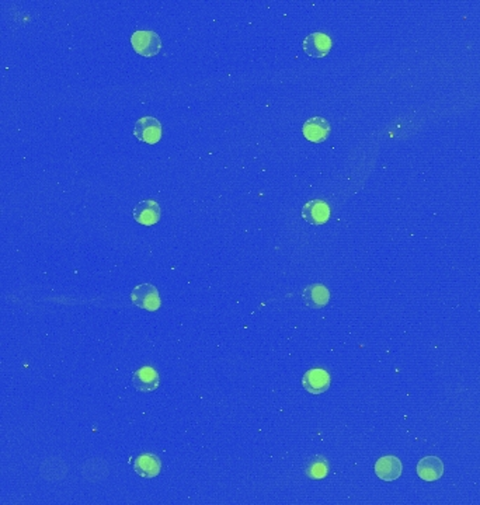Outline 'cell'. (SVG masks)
<instances>
[{
    "mask_svg": "<svg viewBox=\"0 0 480 505\" xmlns=\"http://www.w3.org/2000/svg\"><path fill=\"white\" fill-rule=\"evenodd\" d=\"M131 44L135 52L145 56V58L157 55L162 49V38L155 31L148 30L135 31L131 35Z\"/></svg>",
    "mask_w": 480,
    "mask_h": 505,
    "instance_id": "6da1fadb",
    "label": "cell"
},
{
    "mask_svg": "<svg viewBox=\"0 0 480 505\" xmlns=\"http://www.w3.org/2000/svg\"><path fill=\"white\" fill-rule=\"evenodd\" d=\"M162 134L163 127L155 117H142L135 123L134 135L141 142L155 145L160 141Z\"/></svg>",
    "mask_w": 480,
    "mask_h": 505,
    "instance_id": "7a4b0ae2",
    "label": "cell"
},
{
    "mask_svg": "<svg viewBox=\"0 0 480 505\" xmlns=\"http://www.w3.org/2000/svg\"><path fill=\"white\" fill-rule=\"evenodd\" d=\"M131 301L135 306L149 312H156L160 308L159 292L151 284H141L135 287L131 292Z\"/></svg>",
    "mask_w": 480,
    "mask_h": 505,
    "instance_id": "3957f363",
    "label": "cell"
},
{
    "mask_svg": "<svg viewBox=\"0 0 480 505\" xmlns=\"http://www.w3.org/2000/svg\"><path fill=\"white\" fill-rule=\"evenodd\" d=\"M330 383H332L330 373L322 368L309 369L308 372H305L302 378L304 389L315 396L325 393L330 387Z\"/></svg>",
    "mask_w": 480,
    "mask_h": 505,
    "instance_id": "277c9868",
    "label": "cell"
},
{
    "mask_svg": "<svg viewBox=\"0 0 480 505\" xmlns=\"http://www.w3.org/2000/svg\"><path fill=\"white\" fill-rule=\"evenodd\" d=\"M332 48L333 41L325 33H312L304 39V51L311 58H325Z\"/></svg>",
    "mask_w": 480,
    "mask_h": 505,
    "instance_id": "5b68a950",
    "label": "cell"
},
{
    "mask_svg": "<svg viewBox=\"0 0 480 505\" xmlns=\"http://www.w3.org/2000/svg\"><path fill=\"white\" fill-rule=\"evenodd\" d=\"M132 216L144 227H152L160 219V205L153 200H144L134 206Z\"/></svg>",
    "mask_w": 480,
    "mask_h": 505,
    "instance_id": "8992f818",
    "label": "cell"
},
{
    "mask_svg": "<svg viewBox=\"0 0 480 505\" xmlns=\"http://www.w3.org/2000/svg\"><path fill=\"white\" fill-rule=\"evenodd\" d=\"M330 215V206L323 200H311L302 206V218L311 224H325Z\"/></svg>",
    "mask_w": 480,
    "mask_h": 505,
    "instance_id": "52a82bcc",
    "label": "cell"
},
{
    "mask_svg": "<svg viewBox=\"0 0 480 505\" xmlns=\"http://www.w3.org/2000/svg\"><path fill=\"white\" fill-rule=\"evenodd\" d=\"M332 125L330 123L323 117H312L308 121H305L302 127L304 136L314 143H320L327 139L330 135Z\"/></svg>",
    "mask_w": 480,
    "mask_h": 505,
    "instance_id": "ba28073f",
    "label": "cell"
},
{
    "mask_svg": "<svg viewBox=\"0 0 480 505\" xmlns=\"http://www.w3.org/2000/svg\"><path fill=\"white\" fill-rule=\"evenodd\" d=\"M403 465L397 457L386 455L377 461L375 473L384 481H393L402 476Z\"/></svg>",
    "mask_w": 480,
    "mask_h": 505,
    "instance_id": "9c48e42d",
    "label": "cell"
},
{
    "mask_svg": "<svg viewBox=\"0 0 480 505\" xmlns=\"http://www.w3.org/2000/svg\"><path fill=\"white\" fill-rule=\"evenodd\" d=\"M417 475L425 481H436L444 475V463L437 457H426L417 463Z\"/></svg>",
    "mask_w": 480,
    "mask_h": 505,
    "instance_id": "30bf717a",
    "label": "cell"
},
{
    "mask_svg": "<svg viewBox=\"0 0 480 505\" xmlns=\"http://www.w3.org/2000/svg\"><path fill=\"white\" fill-rule=\"evenodd\" d=\"M132 384L138 391H155L159 387V375L152 366H142L132 375Z\"/></svg>",
    "mask_w": 480,
    "mask_h": 505,
    "instance_id": "8fae6325",
    "label": "cell"
},
{
    "mask_svg": "<svg viewBox=\"0 0 480 505\" xmlns=\"http://www.w3.org/2000/svg\"><path fill=\"white\" fill-rule=\"evenodd\" d=\"M302 299L308 308L322 309L327 305V302L330 299V292L325 285L314 284V285H308L304 290Z\"/></svg>",
    "mask_w": 480,
    "mask_h": 505,
    "instance_id": "7c38bea8",
    "label": "cell"
},
{
    "mask_svg": "<svg viewBox=\"0 0 480 505\" xmlns=\"http://www.w3.org/2000/svg\"><path fill=\"white\" fill-rule=\"evenodd\" d=\"M160 468H162L160 461L157 459V457H155L152 454L139 455L134 462L135 473L139 475L141 477H145V479L156 477L160 472Z\"/></svg>",
    "mask_w": 480,
    "mask_h": 505,
    "instance_id": "4fadbf2b",
    "label": "cell"
},
{
    "mask_svg": "<svg viewBox=\"0 0 480 505\" xmlns=\"http://www.w3.org/2000/svg\"><path fill=\"white\" fill-rule=\"evenodd\" d=\"M327 472H329V463L322 457H316L315 459H312L307 468V475L312 480L325 479L327 476Z\"/></svg>",
    "mask_w": 480,
    "mask_h": 505,
    "instance_id": "5bb4252c",
    "label": "cell"
}]
</instances>
